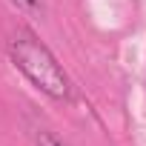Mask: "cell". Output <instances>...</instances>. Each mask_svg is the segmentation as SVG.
Instances as JSON below:
<instances>
[{
    "label": "cell",
    "mask_w": 146,
    "mask_h": 146,
    "mask_svg": "<svg viewBox=\"0 0 146 146\" xmlns=\"http://www.w3.org/2000/svg\"><path fill=\"white\" fill-rule=\"evenodd\" d=\"M9 57L37 92L49 95L52 100H69L72 98L69 75L57 63V57L52 54V49L35 32L17 29L12 35V40H9Z\"/></svg>",
    "instance_id": "6da1fadb"
},
{
    "label": "cell",
    "mask_w": 146,
    "mask_h": 146,
    "mask_svg": "<svg viewBox=\"0 0 146 146\" xmlns=\"http://www.w3.org/2000/svg\"><path fill=\"white\" fill-rule=\"evenodd\" d=\"M32 135H35V143H37V146H69L66 140H60L57 135H52L49 129H40V126H35Z\"/></svg>",
    "instance_id": "7a4b0ae2"
},
{
    "label": "cell",
    "mask_w": 146,
    "mask_h": 146,
    "mask_svg": "<svg viewBox=\"0 0 146 146\" xmlns=\"http://www.w3.org/2000/svg\"><path fill=\"white\" fill-rule=\"evenodd\" d=\"M9 3L26 15H43V0H9Z\"/></svg>",
    "instance_id": "3957f363"
}]
</instances>
